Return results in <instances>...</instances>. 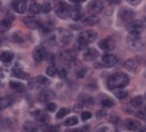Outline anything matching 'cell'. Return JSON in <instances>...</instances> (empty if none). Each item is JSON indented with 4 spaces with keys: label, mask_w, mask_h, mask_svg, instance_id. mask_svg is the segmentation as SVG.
<instances>
[{
    "label": "cell",
    "mask_w": 146,
    "mask_h": 132,
    "mask_svg": "<svg viewBox=\"0 0 146 132\" xmlns=\"http://www.w3.org/2000/svg\"><path fill=\"white\" fill-rule=\"evenodd\" d=\"M129 82V76L123 72H117L108 78L107 86L109 89H121L127 86Z\"/></svg>",
    "instance_id": "6da1fadb"
},
{
    "label": "cell",
    "mask_w": 146,
    "mask_h": 132,
    "mask_svg": "<svg viewBox=\"0 0 146 132\" xmlns=\"http://www.w3.org/2000/svg\"><path fill=\"white\" fill-rule=\"evenodd\" d=\"M98 37V34L95 30H85V31L81 32L77 39V43L80 48H84L88 44L92 43L96 40V38Z\"/></svg>",
    "instance_id": "7a4b0ae2"
},
{
    "label": "cell",
    "mask_w": 146,
    "mask_h": 132,
    "mask_svg": "<svg viewBox=\"0 0 146 132\" xmlns=\"http://www.w3.org/2000/svg\"><path fill=\"white\" fill-rule=\"evenodd\" d=\"M127 43L133 51H141L145 48V41L139 36V34H131L127 37Z\"/></svg>",
    "instance_id": "3957f363"
},
{
    "label": "cell",
    "mask_w": 146,
    "mask_h": 132,
    "mask_svg": "<svg viewBox=\"0 0 146 132\" xmlns=\"http://www.w3.org/2000/svg\"><path fill=\"white\" fill-rule=\"evenodd\" d=\"M71 37H72V34L69 30L60 29L58 30V32H56V43L60 42V43L62 44V45H66V44L69 43Z\"/></svg>",
    "instance_id": "277c9868"
},
{
    "label": "cell",
    "mask_w": 146,
    "mask_h": 132,
    "mask_svg": "<svg viewBox=\"0 0 146 132\" xmlns=\"http://www.w3.org/2000/svg\"><path fill=\"white\" fill-rule=\"evenodd\" d=\"M56 15L60 19H66L70 15V8L66 3L60 1L56 6Z\"/></svg>",
    "instance_id": "5b68a950"
},
{
    "label": "cell",
    "mask_w": 146,
    "mask_h": 132,
    "mask_svg": "<svg viewBox=\"0 0 146 132\" xmlns=\"http://www.w3.org/2000/svg\"><path fill=\"white\" fill-rule=\"evenodd\" d=\"M135 12H133L131 9H129V8H123L121 9L119 12V19L122 21L123 23H129V22L133 20L135 18Z\"/></svg>",
    "instance_id": "8992f818"
},
{
    "label": "cell",
    "mask_w": 146,
    "mask_h": 132,
    "mask_svg": "<svg viewBox=\"0 0 146 132\" xmlns=\"http://www.w3.org/2000/svg\"><path fill=\"white\" fill-rule=\"evenodd\" d=\"M143 29V23L140 21H131L127 23V29L131 34H140Z\"/></svg>",
    "instance_id": "52a82bcc"
},
{
    "label": "cell",
    "mask_w": 146,
    "mask_h": 132,
    "mask_svg": "<svg viewBox=\"0 0 146 132\" xmlns=\"http://www.w3.org/2000/svg\"><path fill=\"white\" fill-rule=\"evenodd\" d=\"M49 80L43 75H38L37 77H35L34 79H32L29 82V86L31 88H41V87H45L49 85Z\"/></svg>",
    "instance_id": "ba28073f"
},
{
    "label": "cell",
    "mask_w": 146,
    "mask_h": 132,
    "mask_svg": "<svg viewBox=\"0 0 146 132\" xmlns=\"http://www.w3.org/2000/svg\"><path fill=\"white\" fill-rule=\"evenodd\" d=\"M103 9V3L101 0H92L90 4L88 5V11L89 13L96 15L98 14L100 12L102 11Z\"/></svg>",
    "instance_id": "9c48e42d"
},
{
    "label": "cell",
    "mask_w": 146,
    "mask_h": 132,
    "mask_svg": "<svg viewBox=\"0 0 146 132\" xmlns=\"http://www.w3.org/2000/svg\"><path fill=\"white\" fill-rule=\"evenodd\" d=\"M140 62H141V60H140V58H138V57L131 58V59H129L128 61H126L124 67H125V69L129 70V72H135V70H137V68L139 67Z\"/></svg>",
    "instance_id": "30bf717a"
},
{
    "label": "cell",
    "mask_w": 146,
    "mask_h": 132,
    "mask_svg": "<svg viewBox=\"0 0 146 132\" xmlns=\"http://www.w3.org/2000/svg\"><path fill=\"white\" fill-rule=\"evenodd\" d=\"M98 46L103 51H111L115 48V41L112 37H106L100 41Z\"/></svg>",
    "instance_id": "8fae6325"
},
{
    "label": "cell",
    "mask_w": 146,
    "mask_h": 132,
    "mask_svg": "<svg viewBox=\"0 0 146 132\" xmlns=\"http://www.w3.org/2000/svg\"><path fill=\"white\" fill-rule=\"evenodd\" d=\"M46 55H47L46 49L44 48L43 46H37L33 50V53H32L33 60L36 63H39V62H41V61H43L44 59H45Z\"/></svg>",
    "instance_id": "7c38bea8"
},
{
    "label": "cell",
    "mask_w": 146,
    "mask_h": 132,
    "mask_svg": "<svg viewBox=\"0 0 146 132\" xmlns=\"http://www.w3.org/2000/svg\"><path fill=\"white\" fill-rule=\"evenodd\" d=\"M117 57L113 54H105L101 58V63L104 67L106 68H111L113 66H115L117 64Z\"/></svg>",
    "instance_id": "4fadbf2b"
},
{
    "label": "cell",
    "mask_w": 146,
    "mask_h": 132,
    "mask_svg": "<svg viewBox=\"0 0 146 132\" xmlns=\"http://www.w3.org/2000/svg\"><path fill=\"white\" fill-rule=\"evenodd\" d=\"M12 7H13L14 11L17 13L23 14L27 10V0H14L12 3Z\"/></svg>",
    "instance_id": "5bb4252c"
},
{
    "label": "cell",
    "mask_w": 146,
    "mask_h": 132,
    "mask_svg": "<svg viewBox=\"0 0 146 132\" xmlns=\"http://www.w3.org/2000/svg\"><path fill=\"white\" fill-rule=\"evenodd\" d=\"M84 60L87 62H93L98 57V52L94 48H88L84 53Z\"/></svg>",
    "instance_id": "9a60e30c"
},
{
    "label": "cell",
    "mask_w": 146,
    "mask_h": 132,
    "mask_svg": "<svg viewBox=\"0 0 146 132\" xmlns=\"http://www.w3.org/2000/svg\"><path fill=\"white\" fill-rule=\"evenodd\" d=\"M55 98V94L51 90H43L38 94V100L40 102H49L52 99Z\"/></svg>",
    "instance_id": "2e32d148"
},
{
    "label": "cell",
    "mask_w": 146,
    "mask_h": 132,
    "mask_svg": "<svg viewBox=\"0 0 146 132\" xmlns=\"http://www.w3.org/2000/svg\"><path fill=\"white\" fill-rule=\"evenodd\" d=\"M125 126H126L127 129H129L131 131H136L140 128V123L139 121H135V119H127L125 121Z\"/></svg>",
    "instance_id": "e0dca14e"
},
{
    "label": "cell",
    "mask_w": 146,
    "mask_h": 132,
    "mask_svg": "<svg viewBox=\"0 0 146 132\" xmlns=\"http://www.w3.org/2000/svg\"><path fill=\"white\" fill-rule=\"evenodd\" d=\"M23 23H25L27 27H29V29H39L40 25H41V23H39L36 19H33V18L23 19Z\"/></svg>",
    "instance_id": "ac0fdd59"
},
{
    "label": "cell",
    "mask_w": 146,
    "mask_h": 132,
    "mask_svg": "<svg viewBox=\"0 0 146 132\" xmlns=\"http://www.w3.org/2000/svg\"><path fill=\"white\" fill-rule=\"evenodd\" d=\"M12 74L15 77H18V78L21 79H27L28 78V74L25 72L23 70L19 67H15L13 70H12Z\"/></svg>",
    "instance_id": "d6986e66"
},
{
    "label": "cell",
    "mask_w": 146,
    "mask_h": 132,
    "mask_svg": "<svg viewBox=\"0 0 146 132\" xmlns=\"http://www.w3.org/2000/svg\"><path fill=\"white\" fill-rule=\"evenodd\" d=\"M70 17L74 21H78L81 18V9L78 6H74L70 8Z\"/></svg>",
    "instance_id": "ffe728a7"
},
{
    "label": "cell",
    "mask_w": 146,
    "mask_h": 132,
    "mask_svg": "<svg viewBox=\"0 0 146 132\" xmlns=\"http://www.w3.org/2000/svg\"><path fill=\"white\" fill-rule=\"evenodd\" d=\"M14 58V54L13 52L10 51H2L1 52V56L0 59L3 63H10Z\"/></svg>",
    "instance_id": "44dd1931"
},
{
    "label": "cell",
    "mask_w": 146,
    "mask_h": 132,
    "mask_svg": "<svg viewBox=\"0 0 146 132\" xmlns=\"http://www.w3.org/2000/svg\"><path fill=\"white\" fill-rule=\"evenodd\" d=\"M28 11H29L30 14H33V15L39 14L41 12V5H39L36 2H32V3H30L29 7H28Z\"/></svg>",
    "instance_id": "7402d4cb"
},
{
    "label": "cell",
    "mask_w": 146,
    "mask_h": 132,
    "mask_svg": "<svg viewBox=\"0 0 146 132\" xmlns=\"http://www.w3.org/2000/svg\"><path fill=\"white\" fill-rule=\"evenodd\" d=\"M84 23H86L87 25H95L98 23H100V18H98V16H96V15L89 16L88 18L85 19Z\"/></svg>",
    "instance_id": "603a6c76"
},
{
    "label": "cell",
    "mask_w": 146,
    "mask_h": 132,
    "mask_svg": "<svg viewBox=\"0 0 146 132\" xmlns=\"http://www.w3.org/2000/svg\"><path fill=\"white\" fill-rule=\"evenodd\" d=\"M9 85L12 89L14 90L18 91V92H23L25 91V85L23 83H20V82H17V81H10Z\"/></svg>",
    "instance_id": "cb8c5ba5"
},
{
    "label": "cell",
    "mask_w": 146,
    "mask_h": 132,
    "mask_svg": "<svg viewBox=\"0 0 146 132\" xmlns=\"http://www.w3.org/2000/svg\"><path fill=\"white\" fill-rule=\"evenodd\" d=\"M13 104V98L12 97H4L1 98V102H0V107L1 109H6L9 106Z\"/></svg>",
    "instance_id": "d4e9b609"
},
{
    "label": "cell",
    "mask_w": 146,
    "mask_h": 132,
    "mask_svg": "<svg viewBox=\"0 0 146 132\" xmlns=\"http://www.w3.org/2000/svg\"><path fill=\"white\" fill-rule=\"evenodd\" d=\"M12 25V21L9 18H5L1 21V31H6L10 29Z\"/></svg>",
    "instance_id": "484cf974"
},
{
    "label": "cell",
    "mask_w": 146,
    "mask_h": 132,
    "mask_svg": "<svg viewBox=\"0 0 146 132\" xmlns=\"http://www.w3.org/2000/svg\"><path fill=\"white\" fill-rule=\"evenodd\" d=\"M142 103H143V98L141 96H135V97H133L131 100V105L135 108L139 107L140 105H142Z\"/></svg>",
    "instance_id": "4316f807"
},
{
    "label": "cell",
    "mask_w": 146,
    "mask_h": 132,
    "mask_svg": "<svg viewBox=\"0 0 146 132\" xmlns=\"http://www.w3.org/2000/svg\"><path fill=\"white\" fill-rule=\"evenodd\" d=\"M23 127H25V129L27 132H36L37 131V126L31 121H27L25 123V125H23Z\"/></svg>",
    "instance_id": "83f0119b"
},
{
    "label": "cell",
    "mask_w": 146,
    "mask_h": 132,
    "mask_svg": "<svg viewBox=\"0 0 146 132\" xmlns=\"http://www.w3.org/2000/svg\"><path fill=\"white\" fill-rule=\"evenodd\" d=\"M78 121H79V119H78V117H71L67 119L66 121H64V125L74 126V125H76V124L78 123Z\"/></svg>",
    "instance_id": "f1b7e54d"
},
{
    "label": "cell",
    "mask_w": 146,
    "mask_h": 132,
    "mask_svg": "<svg viewBox=\"0 0 146 132\" xmlns=\"http://www.w3.org/2000/svg\"><path fill=\"white\" fill-rule=\"evenodd\" d=\"M58 72V69L54 66H49L46 70V74L49 75V76H55L56 74Z\"/></svg>",
    "instance_id": "f546056e"
},
{
    "label": "cell",
    "mask_w": 146,
    "mask_h": 132,
    "mask_svg": "<svg viewBox=\"0 0 146 132\" xmlns=\"http://www.w3.org/2000/svg\"><path fill=\"white\" fill-rule=\"evenodd\" d=\"M68 113H69V110L66 109V108H62L56 113V119H62Z\"/></svg>",
    "instance_id": "4dcf8cb0"
},
{
    "label": "cell",
    "mask_w": 146,
    "mask_h": 132,
    "mask_svg": "<svg viewBox=\"0 0 146 132\" xmlns=\"http://www.w3.org/2000/svg\"><path fill=\"white\" fill-rule=\"evenodd\" d=\"M62 58L65 61H73V59H74V55H73L72 53H70L69 51H66V52H64V53L62 54Z\"/></svg>",
    "instance_id": "1f68e13d"
},
{
    "label": "cell",
    "mask_w": 146,
    "mask_h": 132,
    "mask_svg": "<svg viewBox=\"0 0 146 132\" xmlns=\"http://www.w3.org/2000/svg\"><path fill=\"white\" fill-rule=\"evenodd\" d=\"M87 74H88V70H87V69H85V68H81V69H79L76 72V74L79 78H84V77H86Z\"/></svg>",
    "instance_id": "d6a6232c"
},
{
    "label": "cell",
    "mask_w": 146,
    "mask_h": 132,
    "mask_svg": "<svg viewBox=\"0 0 146 132\" xmlns=\"http://www.w3.org/2000/svg\"><path fill=\"white\" fill-rule=\"evenodd\" d=\"M101 105L105 108H110V107H112V106H114V102H113L112 100H110V99L105 98L101 101Z\"/></svg>",
    "instance_id": "836d02e7"
},
{
    "label": "cell",
    "mask_w": 146,
    "mask_h": 132,
    "mask_svg": "<svg viewBox=\"0 0 146 132\" xmlns=\"http://www.w3.org/2000/svg\"><path fill=\"white\" fill-rule=\"evenodd\" d=\"M58 74L60 75V78H65V77H66V74H67L66 69L63 67H60L58 69Z\"/></svg>",
    "instance_id": "e575fe53"
},
{
    "label": "cell",
    "mask_w": 146,
    "mask_h": 132,
    "mask_svg": "<svg viewBox=\"0 0 146 132\" xmlns=\"http://www.w3.org/2000/svg\"><path fill=\"white\" fill-rule=\"evenodd\" d=\"M41 11L45 14L49 13V12L51 11V4L49 3V2H45V3H43L41 5Z\"/></svg>",
    "instance_id": "d590c367"
},
{
    "label": "cell",
    "mask_w": 146,
    "mask_h": 132,
    "mask_svg": "<svg viewBox=\"0 0 146 132\" xmlns=\"http://www.w3.org/2000/svg\"><path fill=\"white\" fill-rule=\"evenodd\" d=\"M115 96H116L118 99H124L128 96V92L127 91H124V90H119V91H116L115 92Z\"/></svg>",
    "instance_id": "8d00e7d4"
},
{
    "label": "cell",
    "mask_w": 146,
    "mask_h": 132,
    "mask_svg": "<svg viewBox=\"0 0 146 132\" xmlns=\"http://www.w3.org/2000/svg\"><path fill=\"white\" fill-rule=\"evenodd\" d=\"M92 115H92L91 112H83V113H82V115H81V119H82V121H88V119H91Z\"/></svg>",
    "instance_id": "74e56055"
},
{
    "label": "cell",
    "mask_w": 146,
    "mask_h": 132,
    "mask_svg": "<svg viewBox=\"0 0 146 132\" xmlns=\"http://www.w3.org/2000/svg\"><path fill=\"white\" fill-rule=\"evenodd\" d=\"M108 121H111L112 123H118V121H120V119H119V117H117L115 114H112V115H110L109 117H108Z\"/></svg>",
    "instance_id": "f35d334b"
},
{
    "label": "cell",
    "mask_w": 146,
    "mask_h": 132,
    "mask_svg": "<svg viewBox=\"0 0 146 132\" xmlns=\"http://www.w3.org/2000/svg\"><path fill=\"white\" fill-rule=\"evenodd\" d=\"M96 132H109V127L106 125H101L96 128Z\"/></svg>",
    "instance_id": "ab89813d"
},
{
    "label": "cell",
    "mask_w": 146,
    "mask_h": 132,
    "mask_svg": "<svg viewBox=\"0 0 146 132\" xmlns=\"http://www.w3.org/2000/svg\"><path fill=\"white\" fill-rule=\"evenodd\" d=\"M56 109V105L54 103H49L48 105H47V110L49 111V112H55Z\"/></svg>",
    "instance_id": "60d3db41"
},
{
    "label": "cell",
    "mask_w": 146,
    "mask_h": 132,
    "mask_svg": "<svg viewBox=\"0 0 146 132\" xmlns=\"http://www.w3.org/2000/svg\"><path fill=\"white\" fill-rule=\"evenodd\" d=\"M82 102H84L85 104H92L93 103V99H92L90 96H85V99H82Z\"/></svg>",
    "instance_id": "b9f144b4"
},
{
    "label": "cell",
    "mask_w": 146,
    "mask_h": 132,
    "mask_svg": "<svg viewBox=\"0 0 146 132\" xmlns=\"http://www.w3.org/2000/svg\"><path fill=\"white\" fill-rule=\"evenodd\" d=\"M137 115L140 117V119H142L143 121H146V112H145V111H141V112H138Z\"/></svg>",
    "instance_id": "7bdbcfd3"
},
{
    "label": "cell",
    "mask_w": 146,
    "mask_h": 132,
    "mask_svg": "<svg viewBox=\"0 0 146 132\" xmlns=\"http://www.w3.org/2000/svg\"><path fill=\"white\" fill-rule=\"evenodd\" d=\"M127 1H128L129 4H131V5H137L141 0H127Z\"/></svg>",
    "instance_id": "ee69618b"
},
{
    "label": "cell",
    "mask_w": 146,
    "mask_h": 132,
    "mask_svg": "<svg viewBox=\"0 0 146 132\" xmlns=\"http://www.w3.org/2000/svg\"><path fill=\"white\" fill-rule=\"evenodd\" d=\"M65 132H83L82 128H73V129H67Z\"/></svg>",
    "instance_id": "f6af8a7d"
},
{
    "label": "cell",
    "mask_w": 146,
    "mask_h": 132,
    "mask_svg": "<svg viewBox=\"0 0 146 132\" xmlns=\"http://www.w3.org/2000/svg\"><path fill=\"white\" fill-rule=\"evenodd\" d=\"M58 126H53V127H49V132H58Z\"/></svg>",
    "instance_id": "bcb514c9"
},
{
    "label": "cell",
    "mask_w": 146,
    "mask_h": 132,
    "mask_svg": "<svg viewBox=\"0 0 146 132\" xmlns=\"http://www.w3.org/2000/svg\"><path fill=\"white\" fill-rule=\"evenodd\" d=\"M105 115V112L104 111H100V112L98 113V117H102Z\"/></svg>",
    "instance_id": "7dc6e473"
},
{
    "label": "cell",
    "mask_w": 146,
    "mask_h": 132,
    "mask_svg": "<svg viewBox=\"0 0 146 132\" xmlns=\"http://www.w3.org/2000/svg\"><path fill=\"white\" fill-rule=\"evenodd\" d=\"M69 1L73 2V3H83L86 0H69Z\"/></svg>",
    "instance_id": "c3c4849f"
},
{
    "label": "cell",
    "mask_w": 146,
    "mask_h": 132,
    "mask_svg": "<svg viewBox=\"0 0 146 132\" xmlns=\"http://www.w3.org/2000/svg\"><path fill=\"white\" fill-rule=\"evenodd\" d=\"M82 131L83 132H89V126H84L82 128Z\"/></svg>",
    "instance_id": "681fc988"
},
{
    "label": "cell",
    "mask_w": 146,
    "mask_h": 132,
    "mask_svg": "<svg viewBox=\"0 0 146 132\" xmlns=\"http://www.w3.org/2000/svg\"><path fill=\"white\" fill-rule=\"evenodd\" d=\"M108 1L110 3H118V2H120V0H108Z\"/></svg>",
    "instance_id": "f907efd6"
},
{
    "label": "cell",
    "mask_w": 146,
    "mask_h": 132,
    "mask_svg": "<svg viewBox=\"0 0 146 132\" xmlns=\"http://www.w3.org/2000/svg\"><path fill=\"white\" fill-rule=\"evenodd\" d=\"M140 132H146V126H143L142 128H140L139 129Z\"/></svg>",
    "instance_id": "816d5d0a"
},
{
    "label": "cell",
    "mask_w": 146,
    "mask_h": 132,
    "mask_svg": "<svg viewBox=\"0 0 146 132\" xmlns=\"http://www.w3.org/2000/svg\"><path fill=\"white\" fill-rule=\"evenodd\" d=\"M115 132H119V131H115Z\"/></svg>",
    "instance_id": "f5cc1de1"
},
{
    "label": "cell",
    "mask_w": 146,
    "mask_h": 132,
    "mask_svg": "<svg viewBox=\"0 0 146 132\" xmlns=\"http://www.w3.org/2000/svg\"><path fill=\"white\" fill-rule=\"evenodd\" d=\"M145 109H146V105H145Z\"/></svg>",
    "instance_id": "db71d44e"
},
{
    "label": "cell",
    "mask_w": 146,
    "mask_h": 132,
    "mask_svg": "<svg viewBox=\"0 0 146 132\" xmlns=\"http://www.w3.org/2000/svg\"><path fill=\"white\" fill-rule=\"evenodd\" d=\"M145 97H146V94H145Z\"/></svg>",
    "instance_id": "11a10c76"
}]
</instances>
